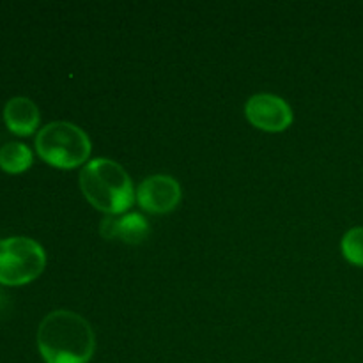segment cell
Instances as JSON below:
<instances>
[{
	"mask_svg": "<svg viewBox=\"0 0 363 363\" xmlns=\"http://www.w3.org/2000/svg\"><path fill=\"white\" fill-rule=\"evenodd\" d=\"M342 254L351 264L363 266V227H353L344 234Z\"/></svg>",
	"mask_w": 363,
	"mask_h": 363,
	"instance_id": "30bf717a",
	"label": "cell"
},
{
	"mask_svg": "<svg viewBox=\"0 0 363 363\" xmlns=\"http://www.w3.org/2000/svg\"><path fill=\"white\" fill-rule=\"evenodd\" d=\"M32 151L20 142H9L0 147V169L7 174H21L30 169Z\"/></svg>",
	"mask_w": 363,
	"mask_h": 363,
	"instance_id": "9c48e42d",
	"label": "cell"
},
{
	"mask_svg": "<svg viewBox=\"0 0 363 363\" xmlns=\"http://www.w3.org/2000/svg\"><path fill=\"white\" fill-rule=\"evenodd\" d=\"M80 190L89 204L108 216H117L133 206L135 188L119 163L106 158L89 162L80 170Z\"/></svg>",
	"mask_w": 363,
	"mask_h": 363,
	"instance_id": "7a4b0ae2",
	"label": "cell"
},
{
	"mask_svg": "<svg viewBox=\"0 0 363 363\" xmlns=\"http://www.w3.org/2000/svg\"><path fill=\"white\" fill-rule=\"evenodd\" d=\"M39 108L32 99L18 96L9 99L4 106V121L9 131L20 137L32 135L39 126Z\"/></svg>",
	"mask_w": 363,
	"mask_h": 363,
	"instance_id": "ba28073f",
	"label": "cell"
},
{
	"mask_svg": "<svg viewBox=\"0 0 363 363\" xmlns=\"http://www.w3.org/2000/svg\"><path fill=\"white\" fill-rule=\"evenodd\" d=\"M38 350L46 363H89L96 335L87 319L71 311H53L38 330Z\"/></svg>",
	"mask_w": 363,
	"mask_h": 363,
	"instance_id": "6da1fadb",
	"label": "cell"
},
{
	"mask_svg": "<svg viewBox=\"0 0 363 363\" xmlns=\"http://www.w3.org/2000/svg\"><path fill=\"white\" fill-rule=\"evenodd\" d=\"M181 195V184L174 177L156 174L142 181L137 190V202L145 213L167 215L179 206Z\"/></svg>",
	"mask_w": 363,
	"mask_h": 363,
	"instance_id": "8992f818",
	"label": "cell"
},
{
	"mask_svg": "<svg viewBox=\"0 0 363 363\" xmlns=\"http://www.w3.org/2000/svg\"><path fill=\"white\" fill-rule=\"evenodd\" d=\"M252 126L268 133H280L293 124V108L286 99L275 94H255L245 105Z\"/></svg>",
	"mask_w": 363,
	"mask_h": 363,
	"instance_id": "5b68a950",
	"label": "cell"
},
{
	"mask_svg": "<svg viewBox=\"0 0 363 363\" xmlns=\"http://www.w3.org/2000/svg\"><path fill=\"white\" fill-rule=\"evenodd\" d=\"M91 140L77 124L55 121L46 124L35 137V151L48 165L69 170L84 165L91 156Z\"/></svg>",
	"mask_w": 363,
	"mask_h": 363,
	"instance_id": "3957f363",
	"label": "cell"
},
{
	"mask_svg": "<svg viewBox=\"0 0 363 363\" xmlns=\"http://www.w3.org/2000/svg\"><path fill=\"white\" fill-rule=\"evenodd\" d=\"M99 234L105 240H121L128 245H138L147 238L149 223L140 213H128L123 216H106L99 225Z\"/></svg>",
	"mask_w": 363,
	"mask_h": 363,
	"instance_id": "52a82bcc",
	"label": "cell"
},
{
	"mask_svg": "<svg viewBox=\"0 0 363 363\" xmlns=\"http://www.w3.org/2000/svg\"><path fill=\"white\" fill-rule=\"evenodd\" d=\"M46 266L45 248L30 238L14 236L0 241V284L25 286L38 279Z\"/></svg>",
	"mask_w": 363,
	"mask_h": 363,
	"instance_id": "277c9868",
	"label": "cell"
}]
</instances>
